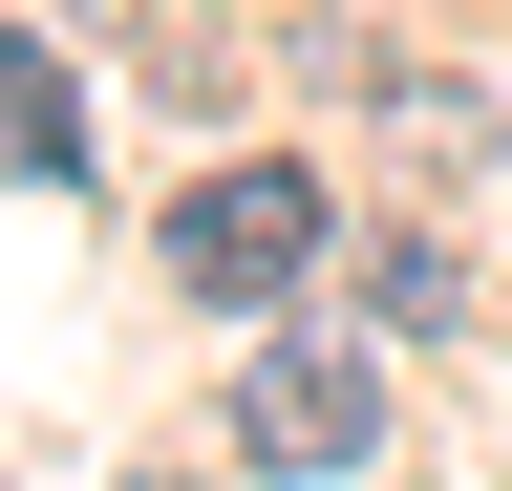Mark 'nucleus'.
<instances>
[{
    "label": "nucleus",
    "instance_id": "f257e3e1",
    "mask_svg": "<svg viewBox=\"0 0 512 491\" xmlns=\"http://www.w3.org/2000/svg\"><path fill=\"white\" fill-rule=\"evenodd\" d=\"M171 278H192V299H235V321H278V299L320 278V171H299V150L192 171V193H171Z\"/></svg>",
    "mask_w": 512,
    "mask_h": 491
},
{
    "label": "nucleus",
    "instance_id": "f03ea898",
    "mask_svg": "<svg viewBox=\"0 0 512 491\" xmlns=\"http://www.w3.org/2000/svg\"><path fill=\"white\" fill-rule=\"evenodd\" d=\"M235 449L278 470V491H342V470L384 449V363H363V342H256V363H235Z\"/></svg>",
    "mask_w": 512,
    "mask_h": 491
},
{
    "label": "nucleus",
    "instance_id": "7ed1b4c3",
    "mask_svg": "<svg viewBox=\"0 0 512 491\" xmlns=\"http://www.w3.org/2000/svg\"><path fill=\"white\" fill-rule=\"evenodd\" d=\"M0 150H22V171H86V86H64V43H0Z\"/></svg>",
    "mask_w": 512,
    "mask_h": 491
},
{
    "label": "nucleus",
    "instance_id": "20e7f679",
    "mask_svg": "<svg viewBox=\"0 0 512 491\" xmlns=\"http://www.w3.org/2000/svg\"><path fill=\"white\" fill-rule=\"evenodd\" d=\"M363 321H384V342H448V321H470V278H448V235H384V257H363Z\"/></svg>",
    "mask_w": 512,
    "mask_h": 491
},
{
    "label": "nucleus",
    "instance_id": "39448f33",
    "mask_svg": "<svg viewBox=\"0 0 512 491\" xmlns=\"http://www.w3.org/2000/svg\"><path fill=\"white\" fill-rule=\"evenodd\" d=\"M86 22H128V0H86Z\"/></svg>",
    "mask_w": 512,
    "mask_h": 491
}]
</instances>
